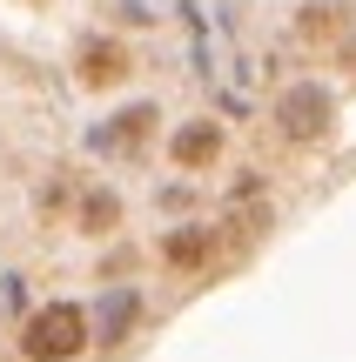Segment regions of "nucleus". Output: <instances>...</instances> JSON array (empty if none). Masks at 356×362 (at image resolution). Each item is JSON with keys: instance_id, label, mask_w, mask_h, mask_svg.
<instances>
[{"instance_id": "obj_1", "label": "nucleus", "mask_w": 356, "mask_h": 362, "mask_svg": "<svg viewBox=\"0 0 356 362\" xmlns=\"http://www.w3.org/2000/svg\"><path fill=\"white\" fill-rule=\"evenodd\" d=\"M21 349H27V362H74L88 349V315H81L74 302H47V309L27 315Z\"/></svg>"}, {"instance_id": "obj_2", "label": "nucleus", "mask_w": 356, "mask_h": 362, "mask_svg": "<svg viewBox=\"0 0 356 362\" xmlns=\"http://www.w3.org/2000/svg\"><path fill=\"white\" fill-rule=\"evenodd\" d=\"M330 121H336V101L316 88V81H303V88H289V94L276 101V128H282V141H296V148L323 141Z\"/></svg>"}, {"instance_id": "obj_3", "label": "nucleus", "mask_w": 356, "mask_h": 362, "mask_svg": "<svg viewBox=\"0 0 356 362\" xmlns=\"http://www.w3.org/2000/svg\"><path fill=\"white\" fill-rule=\"evenodd\" d=\"M128 47L121 40H88L81 47V88H115V81H128Z\"/></svg>"}, {"instance_id": "obj_4", "label": "nucleus", "mask_w": 356, "mask_h": 362, "mask_svg": "<svg viewBox=\"0 0 356 362\" xmlns=\"http://www.w3.org/2000/svg\"><path fill=\"white\" fill-rule=\"evenodd\" d=\"M215 155H222V128L215 121H195V128L175 134V168H209Z\"/></svg>"}, {"instance_id": "obj_5", "label": "nucleus", "mask_w": 356, "mask_h": 362, "mask_svg": "<svg viewBox=\"0 0 356 362\" xmlns=\"http://www.w3.org/2000/svg\"><path fill=\"white\" fill-rule=\"evenodd\" d=\"M161 255H168V269H202L209 262V228H175L161 242Z\"/></svg>"}, {"instance_id": "obj_6", "label": "nucleus", "mask_w": 356, "mask_h": 362, "mask_svg": "<svg viewBox=\"0 0 356 362\" xmlns=\"http://www.w3.org/2000/svg\"><path fill=\"white\" fill-rule=\"evenodd\" d=\"M148 128H155V107H128V115H121L115 128L101 134V148H134V141H142Z\"/></svg>"}, {"instance_id": "obj_7", "label": "nucleus", "mask_w": 356, "mask_h": 362, "mask_svg": "<svg viewBox=\"0 0 356 362\" xmlns=\"http://www.w3.org/2000/svg\"><path fill=\"white\" fill-rule=\"evenodd\" d=\"M121 221V194H88V208H81V228L88 235H108Z\"/></svg>"}, {"instance_id": "obj_8", "label": "nucleus", "mask_w": 356, "mask_h": 362, "mask_svg": "<svg viewBox=\"0 0 356 362\" xmlns=\"http://www.w3.org/2000/svg\"><path fill=\"white\" fill-rule=\"evenodd\" d=\"M336 27H343V7H309V13H303V34H309V40L336 34Z\"/></svg>"}, {"instance_id": "obj_9", "label": "nucleus", "mask_w": 356, "mask_h": 362, "mask_svg": "<svg viewBox=\"0 0 356 362\" xmlns=\"http://www.w3.org/2000/svg\"><path fill=\"white\" fill-rule=\"evenodd\" d=\"M343 67H350V74H356V40H350V47H343Z\"/></svg>"}]
</instances>
